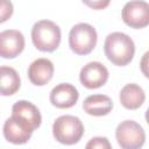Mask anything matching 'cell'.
<instances>
[{
	"mask_svg": "<svg viewBox=\"0 0 149 149\" xmlns=\"http://www.w3.org/2000/svg\"><path fill=\"white\" fill-rule=\"evenodd\" d=\"M146 121H147V123L149 125V107H148V109H147V112H146Z\"/></svg>",
	"mask_w": 149,
	"mask_h": 149,
	"instance_id": "cell-20",
	"label": "cell"
},
{
	"mask_svg": "<svg viewBox=\"0 0 149 149\" xmlns=\"http://www.w3.org/2000/svg\"><path fill=\"white\" fill-rule=\"evenodd\" d=\"M97 40L95 28L85 22L74 24L69 33L70 49L77 55H88L95 48Z\"/></svg>",
	"mask_w": 149,
	"mask_h": 149,
	"instance_id": "cell-4",
	"label": "cell"
},
{
	"mask_svg": "<svg viewBox=\"0 0 149 149\" xmlns=\"http://www.w3.org/2000/svg\"><path fill=\"white\" fill-rule=\"evenodd\" d=\"M79 80L86 88H99L108 80V70L100 62H90L81 68Z\"/></svg>",
	"mask_w": 149,
	"mask_h": 149,
	"instance_id": "cell-8",
	"label": "cell"
},
{
	"mask_svg": "<svg viewBox=\"0 0 149 149\" xmlns=\"http://www.w3.org/2000/svg\"><path fill=\"white\" fill-rule=\"evenodd\" d=\"M115 139L121 149H141L146 142V133L136 121L125 120L118 125Z\"/></svg>",
	"mask_w": 149,
	"mask_h": 149,
	"instance_id": "cell-5",
	"label": "cell"
},
{
	"mask_svg": "<svg viewBox=\"0 0 149 149\" xmlns=\"http://www.w3.org/2000/svg\"><path fill=\"white\" fill-rule=\"evenodd\" d=\"M123 22L134 29L149 26V3L146 1H128L122 8Z\"/></svg>",
	"mask_w": 149,
	"mask_h": 149,
	"instance_id": "cell-6",
	"label": "cell"
},
{
	"mask_svg": "<svg viewBox=\"0 0 149 149\" xmlns=\"http://www.w3.org/2000/svg\"><path fill=\"white\" fill-rule=\"evenodd\" d=\"M2 130L3 136L8 142L13 144H24L30 140L35 129L24 120L10 115V118L5 121Z\"/></svg>",
	"mask_w": 149,
	"mask_h": 149,
	"instance_id": "cell-7",
	"label": "cell"
},
{
	"mask_svg": "<svg viewBox=\"0 0 149 149\" xmlns=\"http://www.w3.org/2000/svg\"><path fill=\"white\" fill-rule=\"evenodd\" d=\"M140 69H141V72L144 74V77L149 79V51L143 54L140 62Z\"/></svg>",
	"mask_w": 149,
	"mask_h": 149,
	"instance_id": "cell-18",
	"label": "cell"
},
{
	"mask_svg": "<svg viewBox=\"0 0 149 149\" xmlns=\"http://www.w3.org/2000/svg\"><path fill=\"white\" fill-rule=\"evenodd\" d=\"M0 85L2 95H12L20 88L21 80L17 71L10 66L0 68Z\"/></svg>",
	"mask_w": 149,
	"mask_h": 149,
	"instance_id": "cell-15",
	"label": "cell"
},
{
	"mask_svg": "<svg viewBox=\"0 0 149 149\" xmlns=\"http://www.w3.org/2000/svg\"><path fill=\"white\" fill-rule=\"evenodd\" d=\"M61 38V28L54 21L40 20L31 28V41L40 51H55L59 47Z\"/></svg>",
	"mask_w": 149,
	"mask_h": 149,
	"instance_id": "cell-2",
	"label": "cell"
},
{
	"mask_svg": "<svg viewBox=\"0 0 149 149\" xmlns=\"http://www.w3.org/2000/svg\"><path fill=\"white\" fill-rule=\"evenodd\" d=\"M104 51L111 63L118 66H125L134 58L135 44L127 34L114 31L107 35L104 43Z\"/></svg>",
	"mask_w": 149,
	"mask_h": 149,
	"instance_id": "cell-1",
	"label": "cell"
},
{
	"mask_svg": "<svg viewBox=\"0 0 149 149\" xmlns=\"http://www.w3.org/2000/svg\"><path fill=\"white\" fill-rule=\"evenodd\" d=\"M85 149H112L111 142L105 136L92 137L85 146Z\"/></svg>",
	"mask_w": 149,
	"mask_h": 149,
	"instance_id": "cell-16",
	"label": "cell"
},
{
	"mask_svg": "<svg viewBox=\"0 0 149 149\" xmlns=\"http://www.w3.org/2000/svg\"><path fill=\"white\" fill-rule=\"evenodd\" d=\"M24 49V36L16 29H7L0 33V56L15 58Z\"/></svg>",
	"mask_w": 149,
	"mask_h": 149,
	"instance_id": "cell-9",
	"label": "cell"
},
{
	"mask_svg": "<svg viewBox=\"0 0 149 149\" xmlns=\"http://www.w3.org/2000/svg\"><path fill=\"white\" fill-rule=\"evenodd\" d=\"M113 108L112 99L106 94H93L88 95L83 102V109L93 116L107 115Z\"/></svg>",
	"mask_w": 149,
	"mask_h": 149,
	"instance_id": "cell-14",
	"label": "cell"
},
{
	"mask_svg": "<svg viewBox=\"0 0 149 149\" xmlns=\"http://www.w3.org/2000/svg\"><path fill=\"white\" fill-rule=\"evenodd\" d=\"M54 64L48 58H37L28 68V78L31 84L43 86L48 84L54 76Z\"/></svg>",
	"mask_w": 149,
	"mask_h": 149,
	"instance_id": "cell-11",
	"label": "cell"
},
{
	"mask_svg": "<svg viewBox=\"0 0 149 149\" xmlns=\"http://www.w3.org/2000/svg\"><path fill=\"white\" fill-rule=\"evenodd\" d=\"M13 14V5L12 2H8V1H2L1 2V9H0V15H1V19H0V22H5L7 19H9Z\"/></svg>",
	"mask_w": 149,
	"mask_h": 149,
	"instance_id": "cell-17",
	"label": "cell"
},
{
	"mask_svg": "<svg viewBox=\"0 0 149 149\" xmlns=\"http://www.w3.org/2000/svg\"><path fill=\"white\" fill-rule=\"evenodd\" d=\"M85 5L94 8V9H102L105 8L106 6L109 5V1H93V2H90V1H84Z\"/></svg>",
	"mask_w": 149,
	"mask_h": 149,
	"instance_id": "cell-19",
	"label": "cell"
},
{
	"mask_svg": "<svg viewBox=\"0 0 149 149\" xmlns=\"http://www.w3.org/2000/svg\"><path fill=\"white\" fill-rule=\"evenodd\" d=\"M12 115L17 116L28 122L34 129L38 128L42 122V116L38 108L30 101L19 100L12 107Z\"/></svg>",
	"mask_w": 149,
	"mask_h": 149,
	"instance_id": "cell-12",
	"label": "cell"
},
{
	"mask_svg": "<svg viewBox=\"0 0 149 149\" xmlns=\"http://www.w3.org/2000/svg\"><path fill=\"white\" fill-rule=\"evenodd\" d=\"M120 102L121 105L127 109H137L140 108L144 100H146V93L143 88L134 83L125 85L120 91Z\"/></svg>",
	"mask_w": 149,
	"mask_h": 149,
	"instance_id": "cell-13",
	"label": "cell"
},
{
	"mask_svg": "<svg viewBox=\"0 0 149 149\" xmlns=\"http://www.w3.org/2000/svg\"><path fill=\"white\" fill-rule=\"evenodd\" d=\"M78 98V90L69 83H61L56 85L49 95L51 105L57 108H70L76 105Z\"/></svg>",
	"mask_w": 149,
	"mask_h": 149,
	"instance_id": "cell-10",
	"label": "cell"
},
{
	"mask_svg": "<svg viewBox=\"0 0 149 149\" xmlns=\"http://www.w3.org/2000/svg\"><path fill=\"white\" fill-rule=\"evenodd\" d=\"M84 134V125L74 115H61L52 125V135L62 144L72 146L80 141Z\"/></svg>",
	"mask_w": 149,
	"mask_h": 149,
	"instance_id": "cell-3",
	"label": "cell"
}]
</instances>
